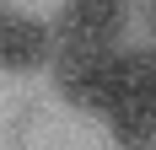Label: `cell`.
<instances>
[{"instance_id":"obj_1","label":"cell","mask_w":156,"mask_h":150,"mask_svg":"<svg viewBox=\"0 0 156 150\" xmlns=\"http://www.w3.org/2000/svg\"><path fill=\"white\" fill-rule=\"evenodd\" d=\"M54 86L70 107L102 113L113 107V86H119V48H59L54 59Z\"/></svg>"},{"instance_id":"obj_2","label":"cell","mask_w":156,"mask_h":150,"mask_svg":"<svg viewBox=\"0 0 156 150\" xmlns=\"http://www.w3.org/2000/svg\"><path fill=\"white\" fill-rule=\"evenodd\" d=\"M119 27H124V0H65L54 16L65 48H113Z\"/></svg>"},{"instance_id":"obj_3","label":"cell","mask_w":156,"mask_h":150,"mask_svg":"<svg viewBox=\"0 0 156 150\" xmlns=\"http://www.w3.org/2000/svg\"><path fill=\"white\" fill-rule=\"evenodd\" d=\"M54 38H59V32H54V27H43L38 16L5 11V16H0V64H5L11 75H27V70H38V64L48 59Z\"/></svg>"},{"instance_id":"obj_4","label":"cell","mask_w":156,"mask_h":150,"mask_svg":"<svg viewBox=\"0 0 156 150\" xmlns=\"http://www.w3.org/2000/svg\"><path fill=\"white\" fill-rule=\"evenodd\" d=\"M119 150H156V107H119L108 118Z\"/></svg>"},{"instance_id":"obj_5","label":"cell","mask_w":156,"mask_h":150,"mask_svg":"<svg viewBox=\"0 0 156 150\" xmlns=\"http://www.w3.org/2000/svg\"><path fill=\"white\" fill-rule=\"evenodd\" d=\"M151 22H156V5H151Z\"/></svg>"}]
</instances>
